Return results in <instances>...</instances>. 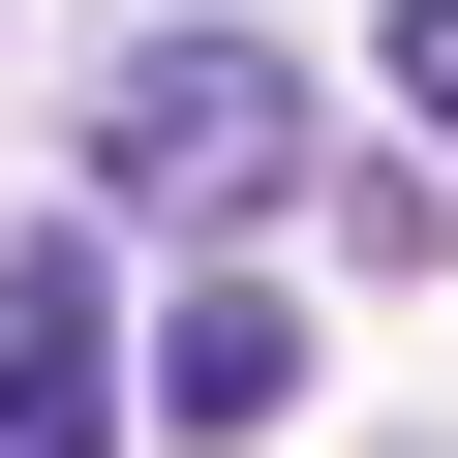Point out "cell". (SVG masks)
I'll use <instances>...</instances> for the list:
<instances>
[{
  "mask_svg": "<svg viewBox=\"0 0 458 458\" xmlns=\"http://www.w3.org/2000/svg\"><path fill=\"white\" fill-rule=\"evenodd\" d=\"M276 397H306V306L276 276H183L153 306V428H276Z\"/></svg>",
  "mask_w": 458,
  "mask_h": 458,
  "instance_id": "3",
  "label": "cell"
},
{
  "mask_svg": "<svg viewBox=\"0 0 458 458\" xmlns=\"http://www.w3.org/2000/svg\"><path fill=\"white\" fill-rule=\"evenodd\" d=\"M306 153H336V92L276 31H123V92H92V214H276Z\"/></svg>",
  "mask_w": 458,
  "mask_h": 458,
  "instance_id": "1",
  "label": "cell"
},
{
  "mask_svg": "<svg viewBox=\"0 0 458 458\" xmlns=\"http://www.w3.org/2000/svg\"><path fill=\"white\" fill-rule=\"evenodd\" d=\"M367 62L428 92V153H458V0H367Z\"/></svg>",
  "mask_w": 458,
  "mask_h": 458,
  "instance_id": "4",
  "label": "cell"
},
{
  "mask_svg": "<svg viewBox=\"0 0 458 458\" xmlns=\"http://www.w3.org/2000/svg\"><path fill=\"white\" fill-rule=\"evenodd\" d=\"M0 458H123V276L0 245Z\"/></svg>",
  "mask_w": 458,
  "mask_h": 458,
  "instance_id": "2",
  "label": "cell"
}]
</instances>
